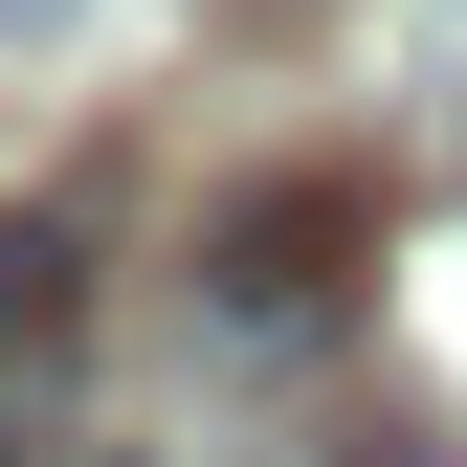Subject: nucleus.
I'll use <instances>...</instances> for the list:
<instances>
[{"label": "nucleus", "mask_w": 467, "mask_h": 467, "mask_svg": "<svg viewBox=\"0 0 467 467\" xmlns=\"http://www.w3.org/2000/svg\"><path fill=\"white\" fill-rule=\"evenodd\" d=\"M357 289H379V179H357V156H289V179H245L201 223V357L289 379V357L357 334Z\"/></svg>", "instance_id": "f257e3e1"}, {"label": "nucleus", "mask_w": 467, "mask_h": 467, "mask_svg": "<svg viewBox=\"0 0 467 467\" xmlns=\"http://www.w3.org/2000/svg\"><path fill=\"white\" fill-rule=\"evenodd\" d=\"M45 379H67V357H45V334H23V312H0V445H23V423H45Z\"/></svg>", "instance_id": "f03ea898"}, {"label": "nucleus", "mask_w": 467, "mask_h": 467, "mask_svg": "<svg viewBox=\"0 0 467 467\" xmlns=\"http://www.w3.org/2000/svg\"><path fill=\"white\" fill-rule=\"evenodd\" d=\"M45 23H67V0H0V45H45Z\"/></svg>", "instance_id": "7ed1b4c3"}, {"label": "nucleus", "mask_w": 467, "mask_h": 467, "mask_svg": "<svg viewBox=\"0 0 467 467\" xmlns=\"http://www.w3.org/2000/svg\"><path fill=\"white\" fill-rule=\"evenodd\" d=\"M223 23H312V0H223Z\"/></svg>", "instance_id": "20e7f679"}, {"label": "nucleus", "mask_w": 467, "mask_h": 467, "mask_svg": "<svg viewBox=\"0 0 467 467\" xmlns=\"http://www.w3.org/2000/svg\"><path fill=\"white\" fill-rule=\"evenodd\" d=\"M23 467H111V445H23Z\"/></svg>", "instance_id": "39448f33"}]
</instances>
